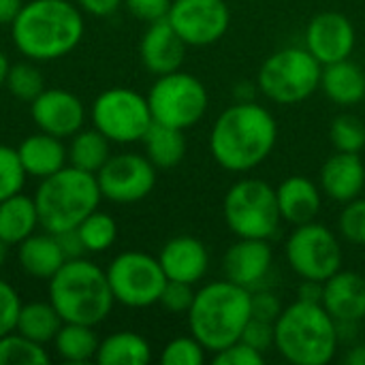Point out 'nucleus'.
<instances>
[{
  "mask_svg": "<svg viewBox=\"0 0 365 365\" xmlns=\"http://www.w3.org/2000/svg\"><path fill=\"white\" fill-rule=\"evenodd\" d=\"M276 139V118L259 103L244 101L216 118L210 133V152L222 169L246 173L267 160Z\"/></svg>",
  "mask_w": 365,
  "mask_h": 365,
  "instance_id": "obj_1",
  "label": "nucleus"
},
{
  "mask_svg": "<svg viewBox=\"0 0 365 365\" xmlns=\"http://www.w3.org/2000/svg\"><path fill=\"white\" fill-rule=\"evenodd\" d=\"M86 24L79 4L68 0H30L11 24V36L21 56L51 62L71 53L83 38Z\"/></svg>",
  "mask_w": 365,
  "mask_h": 365,
  "instance_id": "obj_2",
  "label": "nucleus"
},
{
  "mask_svg": "<svg viewBox=\"0 0 365 365\" xmlns=\"http://www.w3.org/2000/svg\"><path fill=\"white\" fill-rule=\"evenodd\" d=\"M186 317L190 334L214 355L240 340L250 321V291L227 278L210 282L195 293Z\"/></svg>",
  "mask_w": 365,
  "mask_h": 365,
  "instance_id": "obj_3",
  "label": "nucleus"
},
{
  "mask_svg": "<svg viewBox=\"0 0 365 365\" xmlns=\"http://www.w3.org/2000/svg\"><path fill=\"white\" fill-rule=\"evenodd\" d=\"M49 302L64 323L101 325L115 304L107 272L88 259L66 261L49 280Z\"/></svg>",
  "mask_w": 365,
  "mask_h": 365,
  "instance_id": "obj_4",
  "label": "nucleus"
},
{
  "mask_svg": "<svg viewBox=\"0 0 365 365\" xmlns=\"http://www.w3.org/2000/svg\"><path fill=\"white\" fill-rule=\"evenodd\" d=\"M274 329V349L289 364L325 365L340 349L336 321L321 304H306L297 299L289 308H282Z\"/></svg>",
  "mask_w": 365,
  "mask_h": 365,
  "instance_id": "obj_5",
  "label": "nucleus"
},
{
  "mask_svg": "<svg viewBox=\"0 0 365 365\" xmlns=\"http://www.w3.org/2000/svg\"><path fill=\"white\" fill-rule=\"evenodd\" d=\"M32 197L38 210L41 229L49 233L77 229L86 216L98 210L103 199L96 173H88L73 165L43 178Z\"/></svg>",
  "mask_w": 365,
  "mask_h": 365,
  "instance_id": "obj_6",
  "label": "nucleus"
},
{
  "mask_svg": "<svg viewBox=\"0 0 365 365\" xmlns=\"http://www.w3.org/2000/svg\"><path fill=\"white\" fill-rule=\"evenodd\" d=\"M225 222L237 237L272 240L282 222L276 188L257 178L235 182L222 201Z\"/></svg>",
  "mask_w": 365,
  "mask_h": 365,
  "instance_id": "obj_7",
  "label": "nucleus"
},
{
  "mask_svg": "<svg viewBox=\"0 0 365 365\" xmlns=\"http://www.w3.org/2000/svg\"><path fill=\"white\" fill-rule=\"evenodd\" d=\"M323 64L306 47L274 51L259 71V90L278 105H295L321 88Z\"/></svg>",
  "mask_w": 365,
  "mask_h": 365,
  "instance_id": "obj_8",
  "label": "nucleus"
},
{
  "mask_svg": "<svg viewBox=\"0 0 365 365\" xmlns=\"http://www.w3.org/2000/svg\"><path fill=\"white\" fill-rule=\"evenodd\" d=\"M207 103L210 96L205 86L184 71L158 75L148 92L152 120L180 130L195 126L205 115Z\"/></svg>",
  "mask_w": 365,
  "mask_h": 365,
  "instance_id": "obj_9",
  "label": "nucleus"
},
{
  "mask_svg": "<svg viewBox=\"0 0 365 365\" xmlns=\"http://www.w3.org/2000/svg\"><path fill=\"white\" fill-rule=\"evenodd\" d=\"M92 126L111 143H135L148 133L152 111L148 96L130 88H109L101 92L90 109Z\"/></svg>",
  "mask_w": 365,
  "mask_h": 365,
  "instance_id": "obj_10",
  "label": "nucleus"
},
{
  "mask_svg": "<svg viewBox=\"0 0 365 365\" xmlns=\"http://www.w3.org/2000/svg\"><path fill=\"white\" fill-rule=\"evenodd\" d=\"M105 272L113 299L126 308H150L158 304L167 284L158 257L137 250L118 255Z\"/></svg>",
  "mask_w": 365,
  "mask_h": 365,
  "instance_id": "obj_11",
  "label": "nucleus"
},
{
  "mask_svg": "<svg viewBox=\"0 0 365 365\" xmlns=\"http://www.w3.org/2000/svg\"><path fill=\"white\" fill-rule=\"evenodd\" d=\"M289 267L302 280L325 282L342 269V246L321 222H306L293 229L284 246Z\"/></svg>",
  "mask_w": 365,
  "mask_h": 365,
  "instance_id": "obj_12",
  "label": "nucleus"
},
{
  "mask_svg": "<svg viewBox=\"0 0 365 365\" xmlns=\"http://www.w3.org/2000/svg\"><path fill=\"white\" fill-rule=\"evenodd\" d=\"M103 199L120 205L143 201L156 186V167L143 154L122 152L109 156V160L96 173Z\"/></svg>",
  "mask_w": 365,
  "mask_h": 365,
  "instance_id": "obj_13",
  "label": "nucleus"
},
{
  "mask_svg": "<svg viewBox=\"0 0 365 365\" xmlns=\"http://www.w3.org/2000/svg\"><path fill=\"white\" fill-rule=\"evenodd\" d=\"M167 19L188 47H207L227 34L231 11L225 0H173Z\"/></svg>",
  "mask_w": 365,
  "mask_h": 365,
  "instance_id": "obj_14",
  "label": "nucleus"
},
{
  "mask_svg": "<svg viewBox=\"0 0 365 365\" xmlns=\"http://www.w3.org/2000/svg\"><path fill=\"white\" fill-rule=\"evenodd\" d=\"M30 115L38 130L60 139H71L86 124L81 98L64 88H45L30 103Z\"/></svg>",
  "mask_w": 365,
  "mask_h": 365,
  "instance_id": "obj_15",
  "label": "nucleus"
},
{
  "mask_svg": "<svg viewBox=\"0 0 365 365\" xmlns=\"http://www.w3.org/2000/svg\"><path fill=\"white\" fill-rule=\"evenodd\" d=\"M306 49L325 66L351 58L357 34L353 21L336 11L319 13L310 19L306 28Z\"/></svg>",
  "mask_w": 365,
  "mask_h": 365,
  "instance_id": "obj_16",
  "label": "nucleus"
},
{
  "mask_svg": "<svg viewBox=\"0 0 365 365\" xmlns=\"http://www.w3.org/2000/svg\"><path fill=\"white\" fill-rule=\"evenodd\" d=\"M272 263H274V250L269 246V240L240 237L225 252L222 272L227 280L248 291H255L269 276Z\"/></svg>",
  "mask_w": 365,
  "mask_h": 365,
  "instance_id": "obj_17",
  "label": "nucleus"
},
{
  "mask_svg": "<svg viewBox=\"0 0 365 365\" xmlns=\"http://www.w3.org/2000/svg\"><path fill=\"white\" fill-rule=\"evenodd\" d=\"M186 47L188 45L180 38V34L165 17L148 24V30L143 32L139 43V56L143 66L158 77L180 71L186 56Z\"/></svg>",
  "mask_w": 365,
  "mask_h": 365,
  "instance_id": "obj_18",
  "label": "nucleus"
},
{
  "mask_svg": "<svg viewBox=\"0 0 365 365\" xmlns=\"http://www.w3.org/2000/svg\"><path fill=\"white\" fill-rule=\"evenodd\" d=\"M158 261L167 280H180L188 284H197L199 280H203L210 267L205 244L190 235H178L169 240L163 246Z\"/></svg>",
  "mask_w": 365,
  "mask_h": 365,
  "instance_id": "obj_19",
  "label": "nucleus"
},
{
  "mask_svg": "<svg viewBox=\"0 0 365 365\" xmlns=\"http://www.w3.org/2000/svg\"><path fill=\"white\" fill-rule=\"evenodd\" d=\"M321 188L338 203H349L361 197L365 190V165L361 156L353 152H336L329 156L321 167Z\"/></svg>",
  "mask_w": 365,
  "mask_h": 365,
  "instance_id": "obj_20",
  "label": "nucleus"
},
{
  "mask_svg": "<svg viewBox=\"0 0 365 365\" xmlns=\"http://www.w3.org/2000/svg\"><path fill=\"white\" fill-rule=\"evenodd\" d=\"M321 306L334 321H365V276L357 272H336L325 280Z\"/></svg>",
  "mask_w": 365,
  "mask_h": 365,
  "instance_id": "obj_21",
  "label": "nucleus"
},
{
  "mask_svg": "<svg viewBox=\"0 0 365 365\" xmlns=\"http://www.w3.org/2000/svg\"><path fill=\"white\" fill-rule=\"evenodd\" d=\"M17 154L26 175H32L36 180H43L68 165V152L64 139L43 130L28 135L17 145Z\"/></svg>",
  "mask_w": 365,
  "mask_h": 365,
  "instance_id": "obj_22",
  "label": "nucleus"
},
{
  "mask_svg": "<svg viewBox=\"0 0 365 365\" xmlns=\"http://www.w3.org/2000/svg\"><path fill=\"white\" fill-rule=\"evenodd\" d=\"M278 207L282 220L293 227L312 222L321 212V190L306 175H291L278 188Z\"/></svg>",
  "mask_w": 365,
  "mask_h": 365,
  "instance_id": "obj_23",
  "label": "nucleus"
},
{
  "mask_svg": "<svg viewBox=\"0 0 365 365\" xmlns=\"http://www.w3.org/2000/svg\"><path fill=\"white\" fill-rule=\"evenodd\" d=\"M17 261L26 276L49 282L56 272L66 263V257L58 244V237L45 231L32 233L17 246Z\"/></svg>",
  "mask_w": 365,
  "mask_h": 365,
  "instance_id": "obj_24",
  "label": "nucleus"
},
{
  "mask_svg": "<svg viewBox=\"0 0 365 365\" xmlns=\"http://www.w3.org/2000/svg\"><path fill=\"white\" fill-rule=\"evenodd\" d=\"M321 90L331 103L353 107L365 98V71L351 58L325 64L321 73Z\"/></svg>",
  "mask_w": 365,
  "mask_h": 365,
  "instance_id": "obj_25",
  "label": "nucleus"
},
{
  "mask_svg": "<svg viewBox=\"0 0 365 365\" xmlns=\"http://www.w3.org/2000/svg\"><path fill=\"white\" fill-rule=\"evenodd\" d=\"M41 227L34 197L24 192L0 201V242L4 246H19Z\"/></svg>",
  "mask_w": 365,
  "mask_h": 365,
  "instance_id": "obj_26",
  "label": "nucleus"
},
{
  "mask_svg": "<svg viewBox=\"0 0 365 365\" xmlns=\"http://www.w3.org/2000/svg\"><path fill=\"white\" fill-rule=\"evenodd\" d=\"M141 141L145 148V156L156 169H173L186 156V137L180 128L152 122Z\"/></svg>",
  "mask_w": 365,
  "mask_h": 365,
  "instance_id": "obj_27",
  "label": "nucleus"
},
{
  "mask_svg": "<svg viewBox=\"0 0 365 365\" xmlns=\"http://www.w3.org/2000/svg\"><path fill=\"white\" fill-rule=\"evenodd\" d=\"M152 359L148 340L135 331H118L101 340L94 361L101 365H145Z\"/></svg>",
  "mask_w": 365,
  "mask_h": 365,
  "instance_id": "obj_28",
  "label": "nucleus"
},
{
  "mask_svg": "<svg viewBox=\"0 0 365 365\" xmlns=\"http://www.w3.org/2000/svg\"><path fill=\"white\" fill-rule=\"evenodd\" d=\"M98 336L92 325L81 323H62L60 331L53 338V349L58 357L66 364H88L94 361L98 351Z\"/></svg>",
  "mask_w": 365,
  "mask_h": 365,
  "instance_id": "obj_29",
  "label": "nucleus"
},
{
  "mask_svg": "<svg viewBox=\"0 0 365 365\" xmlns=\"http://www.w3.org/2000/svg\"><path fill=\"white\" fill-rule=\"evenodd\" d=\"M62 323H64L62 317L58 314V310L51 306L49 299L47 302H32V304H21L15 331H19L21 336L45 346V344L53 342Z\"/></svg>",
  "mask_w": 365,
  "mask_h": 365,
  "instance_id": "obj_30",
  "label": "nucleus"
},
{
  "mask_svg": "<svg viewBox=\"0 0 365 365\" xmlns=\"http://www.w3.org/2000/svg\"><path fill=\"white\" fill-rule=\"evenodd\" d=\"M109 139L96 130V128H81L71 137V143L66 148L68 152V165L83 169L88 173H98L101 167L109 160Z\"/></svg>",
  "mask_w": 365,
  "mask_h": 365,
  "instance_id": "obj_31",
  "label": "nucleus"
},
{
  "mask_svg": "<svg viewBox=\"0 0 365 365\" xmlns=\"http://www.w3.org/2000/svg\"><path fill=\"white\" fill-rule=\"evenodd\" d=\"M49 353L43 344L21 336L19 331H9L0 338V365H45Z\"/></svg>",
  "mask_w": 365,
  "mask_h": 365,
  "instance_id": "obj_32",
  "label": "nucleus"
},
{
  "mask_svg": "<svg viewBox=\"0 0 365 365\" xmlns=\"http://www.w3.org/2000/svg\"><path fill=\"white\" fill-rule=\"evenodd\" d=\"M77 233L86 246V252H105L118 240V222L113 220V216L94 210L77 227Z\"/></svg>",
  "mask_w": 365,
  "mask_h": 365,
  "instance_id": "obj_33",
  "label": "nucleus"
},
{
  "mask_svg": "<svg viewBox=\"0 0 365 365\" xmlns=\"http://www.w3.org/2000/svg\"><path fill=\"white\" fill-rule=\"evenodd\" d=\"M4 86L9 88V92L26 103H32L43 90H45V81H43V73L38 71V66H34V62H17L11 64L9 73H6V81Z\"/></svg>",
  "mask_w": 365,
  "mask_h": 365,
  "instance_id": "obj_34",
  "label": "nucleus"
},
{
  "mask_svg": "<svg viewBox=\"0 0 365 365\" xmlns=\"http://www.w3.org/2000/svg\"><path fill=\"white\" fill-rule=\"evenodd\" d=\"M329 139L336 152L359 154L365 148V124L361 118L353 113H340L329 126Z\"/></svg>",
  "mask_w": 365,
  "mask_h": 365,
  "instance_id": "obj_35",
  "label": "nucleus"
},
{
  "mask_svg": "<svg viewBox=\"0 0 365 365\" xmlns=\"http://www.w3.org/2000/svg\"><path fill=\"white\" fill-rule=\"evenodd\" d=\"M26 171L21 167L17 148L0 143V201L24 190Z\"/></svg>",
  "mask_w": 365,
  "mask_h": 365,
  "instance_id": "obj_36",
  "label": "nucleus"
},
{
  "mask_svg": "<svg viewBox=\"0 0 365 365\" xmlns=\"http://www.w3.org/2000/svg\"><path fill=\"white\" fill-rule=\"evenodd\" d=\"M205 346L190 334V336H180L173 338L171 342L165 344L160 353V364L163 365H201L205 361Z\"/></svg>",
  "mask_w": 365,
  "mask_h": 365,
  "instance_id": "obj_37",
  "label": "nucleus"
},
{
  "mask_svg": "<svg viewBox=\"0 0 365 365\" xmlns=\"http://www.w3.org/2000/svg\"><path fill=\"white\" fill-rule=\"evenodd\" d=\"M338 231L349 244L365 246V197L344 203V210L338 218Z\"/></svg>",
  "mask_w": 365,
  "mask_h": 365,
  "instance_id": "obj_38",
  "label": "nucleus"
},
{
  "mask_svg": "<svg viewBox=\"0 0 365 365\" xmlns=\"http://www.w3.org/2000/svg\"><path fill=\"white\" fill-rule=\"evenodd\" d=\"M192 287L195 284H188V282L167 280L158 304L171 314H188V310H190V306L195 302V293H197Z\"/></svg>",
  "mask_w": 365,
  "mask_h": 365,
  "instance_id": "obj_39",
  "label": "nucleus"
},
{
  "mask_svg": "<svg viewBox=\"0 0 365 365\" xmlns=\"http://www.w3.org/2000/svg\"><path fill=\"white\" fill-rule=\"evenodd\" d=\"M212 361L216 365H261L265 361V355L257 349L248 346L244 340H237L222 351L214 353Z\"/></svg>",
  "mask_w": 365,
  "mask_h": 365,
  "instance_id": "obj_40",
  "label": "nucleus"
},
{
  "mask_svg": "<svg viewBox=\"0 0 365 365\" xmlns=\"http://www.w3.org/2000/svg\"><path fill=\"white\" fill-rule=\"evenodd\" d=\"M21 310V297L13 284L0 278V338L15 329Z\"/></svg>",
  "mask_w": 365,
  "mask_h": 365,
  "instance_id": "obj_41",
  "label": "nucleus"
},
{
  "mask_svg": "<svg viewBox=\"0 0 365 365\" xmlns=\"http://www.w3.org/2000/svg\"><path fill=\"white\" fill-rule=\"evenodd\" d=\"M240 340H244L248 346L257 349L259 353H267L269 349H274L276 344V329H274V323H267V321H261V319H252L246 323Z\"/></svg>",
  "mask_w": 365,
  "mask_h": 365,
  "instance_id": "obj_42",
  "label": "nucleus"
},
{
  "mask_svg": "<svg viewBox=\"0 0 365 365\" xmlns=\"http://www.w3.org/2000/svg\"><path fill=\"white\" fill-rule=\"evenodd\" d=\"M280 312H282V304H280L276 293H272L267 289H261V287L250 291V317L252 319L276 323Z\"/></svg>",
  "mask_w": 365,
  "mask_h": 365,
  "instance_id": "obj_43",
  "label": "nucleus"
},
{
  "mask_svg": "<svg viewBox=\"0 0 365 365\" xmlns=\"http://www.w3.org/2000/svg\"><path fill=\"white\" fill-rule=\"evenodd\" d=\"M173 0H124L126 9L130 15H135L137 19L152 24L158 19H165L169 15Z\"/></svg>",
  "mask_w": 365,
  "mask_h": 365,
  "instance_id": "obj_44",
  "label": "nucleus"
},
{
  "mask_svg": "<svg viewBox=\"0 0 365 365\" xmlns=\"http://www.w3.org/2000/svg\"><path fill=\"white\" fill-rule=\"evenodd\" d=\"M53 235L58 237V244H60V248H62L66 261H71V259H81V257L86 255V246H83V242H81L77 229H68V231L53 233Z\"/></svg>",
  "mask_w": 365,
  "mask_h": 365,
  "instance_id": "obj_45",
  "label": "nucleus"
},
{
  "mask_svg": "<svg viewBox=\"0 0 365 365\" xmlns=\"http://www.w3.org/2000/svg\"><path fill=\"white\" fill-rule=\"evenodd\" d=\"M122 2L124 0H77L79 9L94 17H107V15L115 13Z\"/></svg>",
  "mask_w": 365,
  "mask_h": 365,
  "instance_id": "obj_46",
  "label": "nucleus"
},
{
  "mask_svg": "<svg viewBox=\"0 0 365 365\" xmlns=\"http://www.w3.org/2000/svg\"><path fill=\"white\" fill-rule=\"evenodd\" d=\"M361 323L364 321H336V336L340 344H357L359 334H361Z\"/></svg>",
  "mask_w": 365,
  "mask_h": 365,
  "instance_id": "obj_47",
  "label": "nucleus"
},
{
  "mask_svg": "<svg viewBox=\"0 0 365 365\" xmlns=\"http://www.w3.org/2000/svg\"><path fill=\"white\" fill-rule=\"evenodd\" d=\"M323 289H325V282H321V280H304L297 289V299L306 302V304H321Z\"/></svg>",
  "mask_w": 365,
  "mask_h": 365,
  "instance_id": "obj_48",
  "label": "nucleus"
},
{
  "mask_svg": "<svg viewBox=\"0 0 365 365\" xmlns=\"http://www.w3.org/2000/svg\"><path fill=\"white\" fill-rule=\"evenodd\" d=\"M24 0H0V26H11L19 15Z\"/></svg>",
  "mask_w": 365,
  "mask_h": 365,
  "instance_id": "obj_49",
  "label": "nucleus"
},
{
  "mask_svg": "<svg viewBox=\"0 0 365 365\" xmlns=\"http://www.w3.org/2000/svg\"><path fill=\"white\" fill-rule=\"evenodd\" d=\"M351 351L344 357V364L349 365H365V342H357L353 346H349Z\"/></svg>",
  "mask_w": 365,
  "mask_h": 365,
  "instance_id": "obj_50",
  "label": "nucleus"
},
{
  "mask_svg": "<svg viewBox=\"0 0 365 365\" xmlns=\"http://www.w3.org/2000/svg\"><path fill=\"white\" fill-rule=\"evenodd\" d=\"M237 94V103H244V101H252V92H255V88L252 86H237V90H235Z\"/></svg>",
  "mask_w": 365,
  "mask_h": 365,
  "instance_id": "obj_51",
  "label": "nucleus"
},
{
  "mask_svg": "<svg viewBox=\"0 0 365 365\" xmlns=\"http://www.w3.org/2000/svg\"><path fill=\"white\" fill-rule=\"evenodd\" d=\"M9 68H11V62H9L6 53L0 49V88H2V86H4V81H6V73H9Z\"/></svg>",
  "mask_w": 365,
  "mask_h": 365,
  "instance_id": "obj_52",
  "label": "nucleus"
},
{
  "mask_svg": "<svg viewBox=\"0 0 365 365\" xmlns=\"http://www.w3.org/2000/svg\"><path fill=\"white\" fill-rule=\"evenodd\" d=\"M4 257H6V246L0 242V267L4 265Z\"/></svg>",
  "mask_w": 365,
  "mask_h": 365,
  "instance_id": "obj_53",
  "label": "nucleus"
}]
</instances>
